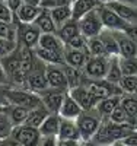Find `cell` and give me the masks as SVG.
I'll list each match as a JSON object with an SVG mask.
<instances>
[{
  "instance_id": "cell-18",
  "label": "cell",
  "mask_w": 137,
  "mask_h": 146,
  "mask_svg": "<svg viewBox=\"0 0 137 146\" xmlns=\"http://www.w3.org/2000/svg\"><path fill=\"white\" fill-rule=\"evenodd\" d=\"M57 139H67V140H82L80 139V131L77 127L76 120H69V118H61L60 121V129Z\"/></svg>"
},
{
  "instance_id": "cell-48",
  "label": "cell",
  "mask_w": 137,
  "mask_h": 146,
  "mask_svg": "<svg viewBox=\"0 0 137 146\" xmlns=\"http://www.w3.org/2000/svg\"><path fill=\"white\" fill-rule=\"evenodd\" d=\"M79 140H67V139H57V146H77Z\"/></svg>"
},
{
  "instance_id": "cell-20",
  "label": "cell",
  "mask_w": 137,
  "mask_h": 146,
  "mask_svg": "<svg viewBox=\"0 0 137 146\" xmlns=\"http://www.w3.org/2000/svg\"><path fill=\"white\" fill-rule=\"evenodd\" d=\"M36 47H41V48H45V50H50V51H57V53H63L64 50V42L60 40V36L54 32H42L41 36H40V41H38V45Z\"/></svg>"
},
{
  "instance_id": "cell-34",
  "label": "cell",
  "mask_w": 137,
  "mask_h": 146,
  "mask_svg": "<svg viewBox=\"0 0 137 146\" xmlns=\"http://www.w3.org/2000/svg\"><path fill=\"white\" fill-rule=\"evenodd\" d=\"M120 105L126 110V113L137 120V95H130V94H122L121 100H120Z\"/></svg>"
},
{
  "instance_id": "cell-36",
  "label": "cell",
  "mask_w": 137,
  "mask_h": 146,
  "mask_svg": "<svg viewBox=\"0 0 137 146\" xmlns=\"http://www.w3.org/2000/svg\"><path fill=\"white\" fill-rule=\"evenodd\" d=\"M118 85L122 94L137 95V75H124Z\"/></svg>"
},
{
  "instance_id": "cell-49",
  "label": "cell",
  "mask_w": 137,
  "mask_h": 146,
  "mask_svg": "<svg viewBox=\"0 0 137 146\" xmlns=\"http://www.w3.org/2000/svg\"><path fill=\"white\" fill-rule=\"evenodd\" d=\"M9 86H6V85H0V107L2 105H6V89Z\"/></svg>"
},
{
  "instance_id": "cell-22",
  "label": "cell",
  "mask_w": 137,
  "mask_h": 146,
  "mask_svg": "<svg viewBox=\"0 0 137 146\" xmlns=\"http://www.w3.org/2000/svg\"><path fill=\"white\" fill-rule=\"evenodd\" d=\"M60 40L63 41L64 44L67 41H70L73 36H76L77 34H80V28H79V21L77 19H69L67 22L61 23V25L57 28V32H56Z\"/></svg>"
},
{
  "instance_id": "cell-10",
  "label": "cell",
  "mask_w": 137,
  "mask_h": 146,
  "mask_svg": "<svg viewBox=\"0 0 137 146\" xmlns=\"http://www.w3.org/2000/svg\"><path fill=\"white\" fill-rule=\"evenodd\" d=\"M45 76L48 88L60 89V91H69L67 79L63 70V64H45Z\"/></svg>"
},
{
  "instance_id": "cell-1",
  "label": "cell",
  "mask_w": 137,
  "mask_h": 146,
  "mask_svg": "<svg viewBox=\"0 0 137 146\" xmlns=\"http://www.w3.org/2000/svg\"><path fill=\"white\" fill-rule=\"evenodd\" d=\"M6 102L32 110V108L38 107L41 104V100H40L38 94H35V92H32L26 88L9 86L6 89Z\"/></svg>"
},
{
  "instance_id": "cell-27",
  "label": "cell",
  "mask_w": 137,
  "mask_h": 146,
  "mask_svg": "<svg viewBox=\"0 0 137 146\" xmlns=\"http://www.w3.org/2000/svg\"><path fill=\"white\" fill-rule=\"evenodd\" d=\"M63 70H64L66 79H67L69 89L76 88V86H80V85L83 83V79H85L83 69H77V67H71V66L63 64Z\"/></svg>"
},
{
  "instance_id": "cell-37",
  "label": "cell",
  "mask_w": 137,
  "mask_h": 146,
  "mask_svg": "<svg viewBox=\"0 0 137 146\" xmlns=\"http://www.w3.org/2000/svg\"><path fill=\"white\" fill-rule=\"evenodd\" d=\"M0 38L18 42V23H9L0 21Z\"/></svg>"
},
{
  "instance_id": "cell-54",
  "label": "cell",
  "mask_w": 137,
  "mask_h": 146,
  "mask_svg": "<svg viewBox=\"0 0 137 146\" xmlns=\"http://www.w3.org/2000/svg\"><path fill=\"white\" fill-rule=\"evenodd\" d=\"M113 146H127V145H124L121 140H117V142H114V143H111Z\"/></svg>"
},
{
  "instance_id": "cell-16",
  "label": "cell",
  "mask_w": 137,
  "mask_h": 146,
  "mask_svg": "<svg viewBox=\"0 0 137 146\" xmlns=\"http://www.w3.org/2000/svg\"><path fill=\"white\" fill-rule=\"evenodd\" d=\"M83 110L80 108V105L71 98V95L67 92L64 95V100L60 105V110H58V115L61 118H69V120H76L80 114H82Z\"/></svg>"
},
{
  "instance_id": "cell-60",
  "label": "cell",
  "mask_w": 137,
  "mask_h": 146,
  "mask_svg": "<svg viewBox=\"0 0 137 146\" xmlns=\"http://www.w3.org/2000/svg\"><path fill=\"white\" fill-rule=\"evenodd\" d=\"M0 143H2V140H0Z\"/></svg>"
},
{
  "instance_id": "cell-59",
  "label": "cell",
  "mask_w": 137,
  "mask_h": 146,
  "mask_svg": "<svg viewBox=\"0 0 137 146\" xmlns=\"http://www.w3.org/2000/svg\"><path fill=\"white\" fill-rule=\"evenodd\" d=\"M0 2H5V0H0Z\"/></svg>"
},
{
  "instance_id": "cell-30",
  "label": "cell",
  "mask_w": 137,
  "mask_h": 146,
  "mask_svg": "<svg viewBox=\"0 0 137 146\" xmlns=\"http://www.w3.org/2000/svg\"><path fill=\"white\" fill-rule=\"evenodd\" d=\"M13 123L9 117L7 108L6 105L0 107V140H5L7 137L12 136V131H13Z\"/></svg>"
},
{
  "instance_id": "cell-21",
  "label": "cell",
  "mask_w": 137,
  "mask_h": 146,
  "mask_svg": "<svg viewBox=\"0 0 137 146\" xmlns=\"http://www.w3.org/2000/svg\"><path fill=\"white\" fill-rule=\"evenodd\" d=\"M120 100H121V95H113V96H107V98H101L95 105V111L101 115L102 120H105L114 111V108L120 104Z\"/></svg>"
},
{
  "instance_id": "cell-47",
  "label": "cell",
  "mask_w": 137,
  "mask_h": 146,
  "mask_svg": "<svg viewBox=\"0 0 137 146\" xmlns=\"http://www.w3.org/2000/svg\"><path fill=\"white\" fill-rule=\"evenodd\" d=\"M40 146H57V137H42Z\"/></svg>"
},
{
  "instance_id": "cell-23",
  "label": "cell",
  "mask_w": 137,
  "mask_h": 146,
  "mask_svg": "<svg viewBox=\"0 0 137 146\" xmlns=\"http://www.w3.org/2000/svg\"><path fill=\"white\" fill-rule=\"evenodd\" d=\"M99 5H101L99 0H74L71 3L73 19H80L83 15L89 13L91 10L96 9Z\"/></svg>"
},
{
  "instance_id": "cell-35",
  "label": "cell",
  "mask_w": 137,
  "mask_h": 146,
  "mask_svg": "<svg viewBox=\"0 0 137 146\" xmlns=\"http://www.w3.org/2000/svg\"><path fill=\"white\" fill-rule=\"evenodd\" d=\"M88 53H89V56H95V57H111V56H108L105 45L99 36L88 38Z\"/></svg>"
},
{
  "instance_id": "cell-17",
  "label": "cell",
  "mask_w": 137,
  "mask_h": 146,
  "mask_svg": "<svg viewBox=\"0 0 137 146\" xmlns=\"http://www.w3.org/2000/svg\"><path fill=\"white\" fill-rule=\"evenodd\" d=\"M60 121H61V117L57 113H50L45 117V120L41 123V126L38 127L41 136L42 137H57L58 129H60Z\"/></svg>"
},
{
  "instance_id": "cell-28",
  "label": "cell",
  "mask_w": 137,
  "mask_h": 146,
  "mask_svg": "<svg viewBox=\"0 0 137 146\" xmlns=\"http://www.w3.org/2000/svg\"><path fill=\"white\" fill-rule=\"evenodd\" d=\"M50 10V15H51L56 27L58 28L61 23L67 22L69 19L73 18V12H71V5H64V6H57L53 9H48Z\"/></svg>"
},
{
  "instance_id": "cell-44",
  "label": "cell",
  "mask_w": 137,
  "mask_h": 146,
  "mask_svg": "<svg viewBox=\"0 0 137 146\" xmlns=\"http://www.w3.org/2000/svg\"><path fill=\"white\" fill-rule=\"evenodd\" d=\"M124 32H126L134 42H137V23H128V27L124 29Z\"/></svg>"
},
{
  "instance_id": "cell-11",
  "label": "cell",
  "mask_w": 137,
  "mask_h": 146,
  "mask_svg": "<svg viewBox=\"0 0 137 146\" xmlns=\"http://www.w3.org/2000/svg\"><path fill=\"white\" fill-rule=\"evenodd\" d=\"M67 91H60V89H53V88H45L44 91L38 92V96L41 100V104L48 110L50 113H58L60 105L64 100V95Z\"/></svg>"
},
{
  "instance_id": "cell-26",
  "label": "cell",
  "mask_w": 137,
  "mask_h": 146,
  "mask_svg": "<svg viewBox=\"0 0 137 146\" xmlns=\"http://www.w3.org/2000/svg\"><path fill=\"white\" fill-rule=\"evenodd\" d=\"M48 114H50V111H48V110H47L42 104H40L38 107H35V108L29 110V114H28V117H26V120H25L23 124L38 129Z\"/></svg>"
},
{
  "instance_id": "cell-29",
  "label": "cell",
  "mask_w": 137,
  "mask_h": 146,
  "mask_svg": "<svg viewBox=\"0 0 137 146\" xmlns=\"http://www.w3.org/2000/svg\"><path fill=\"white\" fill-rule=\"evenodd\" d=\"M98 36H99V38H101V41L104 42L108 56H120L118 44H117V40H115L114 31H109V29H105V28H104Z\"/></svg>"
},
{
  "instance_id": "cell-4",
  "label": "cell",
  "mask_w": 137,
  "mask_h": 146,
  "mask_svg": "<svg viewBox=\"0 0 137 146\" xmlns=\"http://www.w3.org/2000/svg\"><path fill=\"white\" fill-rule=\"evenodd\" d=\"M25 86H26V89L35 94L48 88L47 76H45V63H42L36 56H35V63H34L32 70L25 78Z\"/></svg>"
},
{
  "instance_id": "cell-8",
  "label": "cell",
  "mask_w": 137,
  "mask_h": 146,
  "mask_svg": "<svg viewBox=\"0 0 137 146\" xmlns=\"http://www.w3.org/2000/svg\"><path fill=\"white\" fill-rule=\"evenodd\" d=\"M41 34L42 32L35 23H18V44L23 47L34 50L38 45Z\"/></svg>"
},
{
  "instance_id": "cell-3",
  "label": "cell",
  "mask_w": 137,
  "mask_h": 146,
  "mask_svg": "<svg viewBox=\"0 0 137 146\" xmlns=\"http://www.w3.org/2000/svg\"><path fill=\"white\" fill-rule=\"evenodd\" d=\"M82 85L89 92H92L95 96H98V98H107V96H113V95H122L120 85L111 83L105 79H88L85 76Z\"/></svg>"
},
{
  "instance_id": "cell-33",
  "label": "cell",
  "mask_w": 137,
  "mask_h": 146,
  "mask_svg": "<svg viewBox=\"0 0 137 146\" xmlns=\"http://www.w3.org/2000/svg\"><path fill=\"white\" fill-rule=\"evenodd\" d=\"M108 120L113 121V123H117V124H134V126H137V120L131 118L120 104L114 108V111L109 114Z\"/></svg>"
},
{
  "instance_id": "cell-9",
  "label": "cell",
  "mask_w": 137,
  "mask_h": 146,
  "mask_svg": "<svg viewBox=\"0 0 137 146\" xmlns=\"http://www.w3.org/2000/svg\"><path fill=\"white\" fill-rule=\"evenodd\" d=\"M109 66V57L89 56L88 62L83 66V73L88 79H105Z\"/></svg>"
},
{
  "instance_id": "cell-5",
  "label": "cell",
  "mask_w": 137,
  "mask_h": 146,
  "mask_svg": "<svg viewBox=\"0 0 137 146\" xmlns=\"http://www.w3.org/2000/svg\"><path fill=\"white\" fill-rule=\"evenodd\" d=\"M79 21V28H80V34L86 38H92V36H98L101 34V31L104 29L101 18H99L98 10L93 9L89 13L83 15Z\"/></svg>"
},
{
  "instance_id": "cell-52",
  "label": "cell",
  "mask_w": 137,
  "mask_h": 146,
  "mask_svg": "<svg viewBox=\"0 0 137 146\" xmlns=\"http://www.w3.org/2000/svg\"><path fill=\"white\" fill-rule=\"evenodd\" d=\"M117 2L126 3V5H131V6H137V0H117Z\"/></svg>"
},
{
  "instance_id": "cell-45",
  "label": "cell",
  "mask_w": 137,
  "mask_h": 146,
  "mask_svg": "<svg viewBox=\"0 0 137 146\" xmlns=\"http://www.w3.org/2000/svg\"><path fill=\"white\" fill-rule=\"evenodd\" d=\"M5 3L9 6V9L13 12V13H16L18 9L23 5V0H5Z\"/></svg>"
},
{
  "instance_id": "cell-56",
  "label": "cell",
  "mask_w": 137,
  "mask_h": 146,
  "mask_svg": "<svg viewBox=\"0 0 137 146\" xmlns=\"http://www.w3.org/2000/svg\"><path fill=\"white\" fill-rule=\"evenodd\" d=\"M0 146H7V145H6V143H5V142L2 140V143H0Z\"/></svg>"
},
{
  "instance_id": "cell-42",
  "label": "cell",
  "mask_w": 137,
  "mask_h": 146,
  "mask_svg": "<svg viewBox=\"0 0 137 146\" xmlns=\"http://www.w3.org/2000/svg\"><path fill=\"white\" fill-rule=\"evenodd\" d=\"M64 5H70V0H41V7L44 9H53L57 6H64Z\"/></svg>"
},
{
  "instance_id": "cell-58",
  "label": "cell",
  "mask_w": 137,
  "mask_h": 146,
  "mask_svg": "<svg viewBox=\"0 0 137 146\" xmlns=\"http://www.w3.org/2000/svg\"><path fill=\"white\" fill-rule=\"evenodd\" d=\"M73 2H74V0H70V5H71V3H73Z\"/></svg>"
},
{
  "instance_id": "cell-39",
  "label": "cell",
  "mask_w": 137,
  "mask_h": 146,
  "mask_svg": "<svg viewBox=\"0 0 137 146\" xmlns=\"http://www.w3.org/2000/svg\"><path fill=\"white\" fill-rule=\"evenodd\" d=\"M64 45L71 47V48H76V50L88 51V38H86V36H83L82 34H77L76 36H73L70 41H67Z\"/></svg>"
},
{
  "instance_id": "cell-2",
  "label": "cell",
  "mask_w": 137,
  "mask_h": 146,
  "mask_svg": "<svg viewBox=\"0 0 137 146\" xmlns=\"http://www.w3.org/2000/svg\"><path fill=\"white\" fill-rule=\"evenodd\" d=\"M76 123L80 131V139L88 140L95 136V133L98 131L99 126L102 123V118L95 111V108H92L88 111H82V114L76 118Z\"/></svg>"
},
{
  "instance_id": "cell-7",
  "label": "cell",
  "mask_w": 137,
  "mask_h": 146,
  "mask_svg": "<svg viewBox=\"0 0 137 146\" xmlns=\"http://www.w3.org/2000/svg\"><path fill=\"white\" fill-rule=\"evenodd\" d=\"M12 137L21 142L23 146H40L41 143V133L36 127H31L26 124H19L13 127Z\"/></svg>"
},
{
  "instance_id": "cell-40",
  "label": "cell",
  "mask_w": 137,
  "mask_h": 146,
  "mask_svg": "<svg viewBox=\"0 0 137 146\" xmlns=\"http://www.w3.org/2000/svg\"><path fill=\"white\" fill-rule=\"evenodd\" d=\"M0 21L9 22V23H13V22L18 23L16 18H15V13L9 9V6L5 2H0Z\"/></svg>"
},
{
  "instance_id": "cell-41",
  "label": "cell",
  "mask_w": 137,
  "mask_h": 146,
  "mask_svg": "<svg viewBox=\"0 0 137 146\" xmlns=\"http://www.w3.org/2000/svg\"><path fill=\"white\" fill-rule=\"evenodd\" d=\"M16 47H18V42L16 41H10V40L0 38V58H3L5 56L10 54Z\"/></svg>"
},
{
  "instance_id": "cell-50",
  "label": "cell",
  "mask_w": 137,
  "mask_h": 146,
  "mask_svg": "<svg viewBox=\"0 0 137 146\" xmlns=\"http://www.w3.org/2000/svg\"><path fill=\"white\" fill-rule=\"evenodd\" d=\"M3 142H5V143H6L7 146H23V145H22L21 142H18L16 139H13L12 136H10V137H7V139H5Z\"/></svg>"
},
{
  "instance_id": "cell-15",
  "label": "cell",
  "mask_w": 137,
  "mask_h": 146,
  "mask_svg": "<svg viewBox=\"0 0 137 146\" xmlns=\"http://www.w3.org/2000/svg\"><path fill=\"white\" fill-rule=\"evenodd\" d=\"M115 40L118 44L120 57H136L137 56V42H134L124 31H114Z\"/></svg>"
},
{
  "instance_id": "cell-38",
  "label": "cell",
  "mask_w": 137,
  "mask_h": 146,
  "mask_svg": "<svg viewBox=\"0 0 137 146\" xmlns=\"http://www.w3.org/2000/svg\"><path fill=\"white\" fill-rule=\"evenodd\" d=\"M118 63L122 76L137 75V56L136 57H118Z\"/></svg>"
},
{
  "instance_id": "cell-14",
  "label": "cell",
  "mask_w": 137,
  "mask_h": 146,
  "mask_svg": "<svg viewBox=\"0 0 137 146\" xmlns=\"http://www.w3.org/2000/svg\"><path fill=\"white\" fill-rule=\"evenodd\" d=\"M63 58H64V64L71 66V67H77V69H83V66L86 64V62L89 58V53L64 45Z\"/></svg>"
},
{
  "instance_id": "cell-13",
  "label": "cell",
  "mask_w": 137,
  "mask_h": 146,
  "mask_svg": "<svg viewBox=\"0 0 137 146\" xmlns=\"http://www.w3.org/2000/svg\"><path fill=\"white\" fill-rule=\"evenodd\" d=\"M109 9H113L115 13L122 18L127 23H137V6H131V5H126L117 2V0H109L105 3Z\"/></svg>"
},
{
  "instance_id": "cell-46",
  "label": "cell",
  "mask_w": 137,
  "mask_h": 146,
  "mask_svg": "<svg viewBox=\"0 0 137 146\" xmlns=\"http://www.w3.org/2000/svg\"><path fill=\"white\" fill-rule=\"evenodd\" d=\"M0 85H6V86H10V80H9V76L5 70V67L0 63Z\"/></svg>"
},
{
  "instance_id": "cell-51",
  "label": "cell",
  "mask_w": 137,
  "mask_h": 146,
  "mask_svg": "<svg viewBox=\"0 0 137 146\" xmlns=\"http://www.w3.org/2000/svg\"><path fill=\"white\" fill-rule=\"evenodd\" d=\"M82 145H83V146H102V145H99L98 142H95L93 139H88V140H82Z\"/></svg>"
},
{
  "instance_id": "cell-19",
  "label": "cell",
  "mask_w": 137,
  "mask_h": 146,
  "mask_svg": "<svg viewBox=\"0 0 137 146\" xmlns=\"http://www.w3.org/2000/svg\"><path fill=\"white\" fill-rule=\"evenodd\" d=\"M42 10L41 6H35V5H29L25 3L18 9V12L15 13L16 22L18 23H34L35 18L40 15V12Z\"/></svg>"
},
{
  "instance_id": "cell-6",
  "label": "cell",
  "mask_w": 137,
  "mask_h": 146,
  "mask_svg": "<svg viewBox=\"0 0 137 146\" xmlns=\"http://www.w3.org/2000/svg\"><path fill=\"white\" fill-rule=\"evenodd\" d=\"M98 13H99V18H101V22H102V27L105 29H109V31H124L128 23L124 21L122 18H120L113 9H109L105 3H101L98 7Z\"/></svg>"
},
{
  "instance_id": "cell-55",
  "label": "cell",
  "mask_w": 137,
  "mask_h": 146,
  "mask_svg": "<svg viewBox=\"0 0 137 146\" xmlns=\"http://www.w3.org/2000/svg\"><path fill=\"white\" fill-rule=\"evenodd\" d=\"M101 3H107V2H109V0H99Z\"/></svg>"
},
{
  "instance_id": "cell-25",
  "label": "cell",
  "mask_w": 137,
  "mask_h": 146,
  "mask_svg": "<svg viewBox=\"0 0 137 146\" xmlns=\"http://www.w3.org/2000/svg\"><path fill=\"white\" fill-rule=\"evenodd\" d=\"M34 23L40 28L41 32H51V34L57 32V27H56V23H54L51 15H50V10L48 9H44L42 7V10L40 12V15L35 18Z\"/></svg>"
},
{
  "instance_id": "cell-12",
  "label": "cell",
  "mask_w": 137,
  "mask_h": 146,
  "mask_svg": "<svg viewBox=\"0 0 137 146\" xmlns=\"http://www.w3.org/2000/svg\"><path fill=\"white\" fill-rule=\"evenodd\" d=\"M67 92L71 95V98L80 105V108L83 110V111H88V110L95 108V105L98 104V101L101 100V98H98V96H95L92 92H89L88 89L83 86V85L76 86V88H71Z\"/></svg>"
},
{
  "instance_id": "cell-57",
  "label": "cell",
  "mask_w": 137,
  "mask_h": 146,
  "mask_svg": "<svg viewBox=\"0 0 137 146\" xmlns=\"http://www.w3.org/2000/svg\"><path fill=\"white\" fill-rule=\"evenodd\" d=\"M102 146H113V145H102Z\"/></svg>"
},
{
  "instance_id": "cell-53",
  "label": "cell",
  "mask_w": 137,
  "mask_h": 146,
  "mask_svg": "<svg viewBox=\"0 0 137 146\" xmlns=\"http://www.w3.org/2000/svg\"><path fill=\"white\" fill-rule=\"evenodd\" d=\"M25 3H29V5H35V6H40L41 5V0H23Z\"/></svg>"
},
{
  "instance_id": "cell-31",
  "label": "cell",
  "mask_w": 137,
  "mask_h": 146,
  "mask_svg": "<svg viewBox=\"0 0 137 146\" xmlns=\"http://www.w3.org/2000/svg\"><path fill=\"white\" fill-rule=\"evenodd\" d=\"M6 108H7L9 117L12 120V123H13V126L23 124L26 117H28V114H29V108H25V107H21V105L6 104Z\"/></svg>"
},
{
  "instance_id": "cell-32",
  "label": "cell",
  "mask_w": 137,
  "mask_h": 146,
  "mask_svg": "<svg viewBox=\"0 0 137 146\" xmlns=\"http://www.w3.org/2000/svg\"><path fill=\"white\" fill-rule=\"evenodd\" d=\"M118 57L120 56H111L109 57V66L107 70V75H105V80H108L111 83H115V85H118L121 78H122L120 63H118Z\"/></svg>"
},
{
  "instance_id": "cell-43",
  "label": "cell",
  "mask_w": 137,
  "mask_h": 146,
  "mask_svg": "<svg viewBox=\"0 0 137 146\" xmlns=\"http://www.w3.org/2000/svg\"><path fill=\"white\" fill-rule=\"evenodd\" d=\"M121 142L127 146H137V129H133L131 131H128L127 135L121 139Z\"/></svg>"
},
{
  "instance_id": "cell-24",
  "label": "cell",
  "mask_w": 137,
  "mask_h": 146,
  "mask_svg": "<svg viewBox=\"0 0 137 146\" xmlns=\"http://www.w3.org/2000/svg\"><path fill=\"white\" fill-rule=\"evenodd\" d=\"M34 54L45 64H64L63 53L50 51V50H45V48H41V47H35Z\"/></svg>"
}]
</instances>
